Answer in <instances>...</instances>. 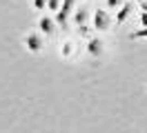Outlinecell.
<instances>
[{
	"label": "cell",
	"mask_w": 147,
	"mask_h": 133,
	"mask_svg": "<svg viewBox=\"0 0 147 133\" xmlns=\"http://www.w3.org/2000/svg\"><path fill=\"white\" fill-rule=\"evenodd\" d=\"M74 5H76V0H63V5H60V9L56 11V25L60 27H67V20H69V13L74 11Z\"/></svg>",
	"instance_id": "cell-1"
},
{
	"label": "cell",
	"mask_w": 147,
	"mask_h": 133,
	"mask_svg": "<svg viewBox=\"0 0 147 133\" xmlns=\"http://www.w3.org/2000/svg\"><path fill=\"white\" fill-rule=\"evenodd\" d=\"M25 47H27V51H31V53L42 51V47H45V38H42V33H36V31L27 33V35H25Z\"/></svg>",
	"instance_id": "cell-2"
},
{
	"label": "cell",
	"mask_w": 147,
	"mask_h": 133,
	"mask_svg": "<svg viewBox=\"0 0 147 133\" xmlns=\"http://www.w3.org/2000/svg\"><path fill=\"white\" fill-rule=\"evenodd\" d=\"M109 22H111V18L107 16V11H105V9H96V11H94L92 25H94L96 31H107V29H109Z\"/></svg>",
	"instance_id": "cell-3"
},
{
	"label": "cell",
	"mask_w": 147,
	"mask_h": 133,
	"mask_svg": "<svg viewBox=\"0 0 147 133\" xmlns=\"http://www.w3.org/2000/svg\"><path fill=\"white\" fill-rule=\"evenodd\" d=\"M38 31H40L42 35H54L56 20H54V18H49V16H40V18H38Z\"/></svg>",
	"instance_id": "cell-4"
},
{
	"label": "cell",
	"mask_w": 147,
	"mask_h": 133,
	"mask_svg": "<svg viewBox=\"0 0 147 133\" xmlns=\"http://www.w3.org/2000/svg\"><path fill=\"white\" fill-rule=\"evenodd\" d=\"M102 51H105V44H102L100 38H89V40H87V53H89L92 58H100Z\"/></svg>",
	"instance_id": "cell-5"
},
{
	"label": "cell",
	"mask_w": 147,
	"mask_h": 133,
	"mask_svg": "<svg viewBox=\"0 0 147 133\" xmlns=\"http://www.w3.org/2000/svg\"><path fill=\"white\" fill-rule=\"evenodd\" d=\"M129 11H131V5H129V2H123V7L116 11V25H123V22H125V18L129 16Z\"/></svg>",
	"instance_id": "cell-6"
},
{
	"label": "cell",
	"mask_w": 147,
	"mask_h": 133,
	"mask_svg": "<svg viewBox=\"0 0 147 133\" xmlns=\"http://www.w3.org/2000/svg\"><path fill=\"white\" fill-rule=\"evenodd\" d=\"M87 20H89V11H87L85 7H80L78 11H76V13H74V22H76L78 27H83Z\"/></svg>",
	"instance_id": "cell-7"
},
{
	"label": "cell",
	"mask_w": 147,
	"mask_h": 133,
	"mask_svg": "<svg viewBox=\"0 0 147 133\" xmlns=\"http://www.w3.org/2000/svg\"><path fill=\"white\" fill-rule=\"evenodd\" d=\"M60 5H63V0H47V9H49V11H58V9H60Z\"/></svg>",
	"instance_id": "cell-8"
},
{
	"label": "cell",
	"mask_w": 147,
	"mask_h": 133,
	"mask_svg": "<svg viewBox=\"0 0 147 133\" xmlns=\"http://www.w3.org/2000/svg\"><path fill=\"white\" fill-rule=\"evenodd\" d=\"M34 9H36V11H45L47 9V0H34Z\"/></svg>",
	"instance_id": "cell-9"
},
{
	"label": "cell",
	"mask_w": 147,
	"mask_h": 133,
	"mask_svg": "<svg viewBox=\"0 0 147 133\" xmlns=\"http://www.w3.org/2000/svg\"><path fill=\"white\" fill-rule=\"evenodd\" d=\"M123 0H107V9H120Z\"/></svg>",
	"instance_id": "cell-10"
},
{
	"label": "cell",
	"mask_w": 147,
	"mask_h": 133,
	"mask_svg": "<svg viewBox=\"0 0 147 133\" xmlns=\"http://www.w3.org/2000/svg\"><path fill=\"white\" fill-rule=\"evenodd\" d=\"M131 38H147V27H143V29L134 31V33H131Z\"/></svg>",
	"instance_id": "cell-11"
},
{
	"label": "cell",
	"mask_w": 147,
	"mask_h": 133,
	"mask_svg": "<svg viewBox=\"0 0 147 133\" xmlns=\"http://www.w3.org/2000/svg\"><path fill=\"white\" fill-rule=\"evenodd\" d=\"M63 53H65V55H69V53H71V44H65V47H63Z\"/></svg>",
	"instance_id": "cell-12"
},
{
	"label": "cell",
	"mask_w": 147,
	"mask_h": 133,
	"mask_svg": "<svg viewBox=\"0 0 147 133\" xmlns=\"http://www.w3.org/2000/svg\"><path fill=\"white\" fill-rule=\"evenodd\" d=\"M140 25L147 27V13H145V11H143V16H140Z\"/></svg>",
	"instance_id": "cell-13"
}]
</instances>
